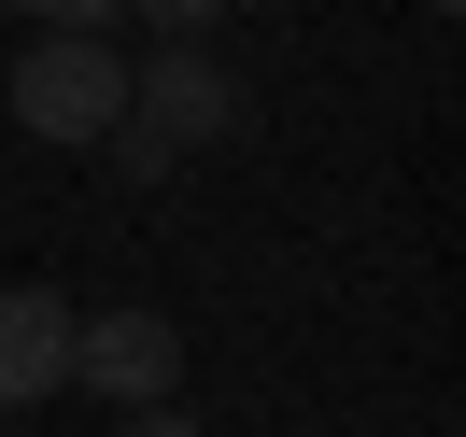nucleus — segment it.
I'll use <instances>...</instances> for the list:
<instances>
[{"instance_id": "7ed1b4c3", "label": "nucleus", "mask_w": 466, "mask_h": 437, "mask_svg": "<svg viewBox=\"0 0 466 437\" xmlns=\"http://www.w3.org/2000/svg\"><path fill=\"white\" fill-rule=\"evenodd\" d=\"M71 381L114 395V409L184 395V324H170V311H86V324H71Z\"/></svg>"}, {"instance_id": "0eeeda50", "label": "nucleus", "mask_w": 466, "mask_h": 437, "mask_svg": "<svg viewBox=\"0 0 466 437\" xmlns=\"http://www.w3.org/2000/svg\"><path fill=\"white\" fill-rule=\"evenodd\" d=\"M114 437H198V423H184V395H156V409H127Z\"/></svg>"}, {"instance_id": "423d86ee", "label": "nucleus", "mask_w": 466, "mask_h": 437, "mask_svg": "<svg viewBox=\"0 0 466 437\" xmlns=\"http://www.w3.org/2000/svg\"><path fill=\"white\" fill-rule=\"evenodd\" d=\"M29 29H99V15H127V0H15Z\"/></svg>"}, {"instance_id": "39448f33", "label": "nucleus", "mask_w": 466, "mask_h": 437, "mask_svg": "<svg viewBox=\"0 0 466 437\" xmlns=\"http://www.w3.org/2000/svg\"><path fill=\"white\" fill-rule=\"evenodd\" d=\"M127 15H156V43H198L212 15H227V0H127Z\"/></svg>"}, {"instance_id": "f257e3e1", "label": "nucleus", "mask_w": 466, "mask_h": 437, "mask_svg": "<svg viewBox=\"0 0 466 437\" xmlns=\"http://www.w3.org/2000/svg\"><path fill=\"white\" fill-rule=\"evenodd\" d=\"M15 127L29 142H114L127 127V57L99 29H29V57H15Z\"/></svg>"}, {"instance_id": "20e7f679", "label": "nucleus", "mask_w": 466, "mask_h": 437, "mask_svg": "<svg viewBox=\"0 0 466 437\" xmlns=\"http://www.w3.org/2000/svg\"><path fill=\"white\" fill-rule=\"evenodd\" d=\"M71 296L57 283H0V409H43V395H71Z\"/></svg>"}, {"instance_id": "f03ea898", "label": "nucleus", "mask_w": 466, "mask_h": 437, "mask_svg": "<svg viewBox=\"0 0 466 437\" xmlns=\"http://www.w3.org/2000/svg\"><path fill=\"white\" fill-rule=\"evenodd\" d=\"M127 127H142L156 155H198V142H227V127H240L227 57H212V43H156V71H127Z\"/></svg>"}]
</instances>
